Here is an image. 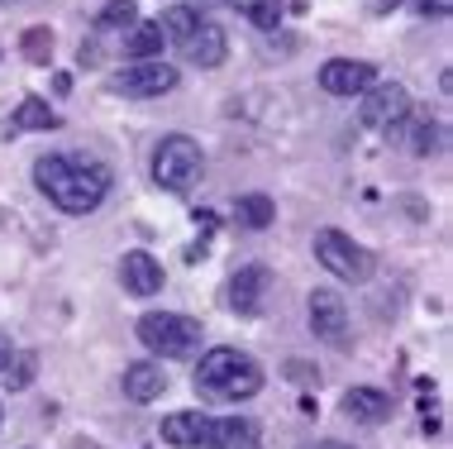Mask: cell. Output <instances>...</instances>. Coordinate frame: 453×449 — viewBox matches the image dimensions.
Masks as SVG:
<instances>
[{"label":"cell","instance_id":"7c38bea8","mask_svg":"<svg viewBox=\"0 0 453 449\" xmlns=\"http://www.w3.org/2000/svg\"><path fill=\"white\" fill-rule=\"evenodd\" d=\"M119 283H125L129 297H157L163 292V263H157L153 253L134 249L119 259Z\"/></svg>","mask_w":453,"mask_h":449},{"label":"cell","instance_id":"f1b7e54d","mask_svg":"<svg viewBox=\"0 0 453 449\" xmlns=\"http://www.w3.org/2000/svg\"><path fill=\"white\" fill-rule=\"evenodd\" d=\"M229 5H234L239 15H253V5H258V0H229Z\"/></svg>","mask_w":453,"mask_h":449},{"label":"cell","instance_id":"6da1fadb","mask_svg":"<svg viewBox=\"0 0 453 449\" xmlns=\"http://www.w3.org/2000/svg\"><path fill=\"white\" fill-rule=\"evenodd\" d=\"M34 187L63 215H91L96 205L110 197L115 173L96 158H77V153H43L34 163Z\"/></svg>","mask_w":453,"mask_h":449},{"label":"cell","instance_id":"5b68a950","mask_svg":"<svg viewBox=\"0 0 453 449\" xmlns=\"http://www.w3.org/2000/svg\"><path fill=\"white\" fill-rule=\"evenodd\" d=\"M315 259H320L339 283H367V277L377 273V259L363 244H353L344 229H320V235H315Z\"/></svg>","mask_w":453,"mask_h":449},{"label":"cell","instance_id":"4316f807","mask_svg":"<svg viewBox=\"0 0 453 449\" xmlns=\"http://www.w3.org/2000/svg\"><path fill=\"white\" fill-rule=\"evenodd\" d=\"M10 359H15V344H10V335L0 330V373H5V363H10Z\"/></svg>","mask_w":453,"mask_h":449},{"label":"cell","instance_id":"e0dca14e","mask_svg":"<svg viewBox=\"0 0 453 449\" xmlns=\"http://www.w3.org/2000/svg\"><path fill=\"white\" fill-rule=\"evenodd\" d=\"M163 43H167L163 24L149 19V24H134V34L125 39V53H129V63H149V58H163Z\"/></svg>","mask_w":453,"mask_h":449},{"label":"cell","instance_id":"d6986e66","mask_svg":"<svg viewBox=\"0 0 453 449\" xmlns=\"http://www.w3.org/2000/svg\"><path fill=\"white\" fill-rule=\"evenodd\" d=\"M58 125H63V120L53 115V105H48L43 96H24L15 120H10V129H15V135H19V129H58Z\"/></svg>","mask_w":453,"mask_h":449},{"label":"cell","instance_id":"44dd1931","mask_svg":"<svg viewBox=\"0 0 453 449\" xmlns=\"http://www.w3.org/2000/svg\"><path fill=\"white\" fill-rule=\"evenodd\" d=\"M196 19H201V15H196V10L191 5H173V10H167V15L163 19H157V24H163V34H167V39H187V34L196 29Z\"/></svg>","mask_w":453,"mask_h":449},{"label":"cell","instance_id":"4fadbf2b","mask_svg":"<svg viewBox=\"0 0 453 449\" xmlns=\"http://www.w3.org/2000/svg\"><path fill=\"white\" fill-rule=\"evenodd\" d=\"M263 435L253 421L243 416H211V430H205V449H258Z\"/></svg>","mask_w":453,"mask_h":449},{"label":"cell","instance_id":"9c48e42d","mask_svg":"<svg viewBox=\"0 0 453 449\" xmlns=\"http://www.w3.org/2000/svg\"><path fill=\"white\" fill-rule=\"evenodd\" d=\"M267 292H273V268L253 263V268H239L234 277H229L225 301H229V311H234V315H258Z\"/></svg>","mask_w":453,"mask_h":449},{"label":"cell","instance_id":"3957f363","mask_svg":"<svg viewBox=\"0 0 453 449\" xmlns=\"http://www.w3.org/2000/svg\"><path fill=\"white\" fill-rule=\"evenodd\" d=\"M139 339L143 349L157 359H196L201 354V321L191 315H177V311H149L139 321Z\"/></svg>","mask_w":453,"mask_h":449},{"label":"cell","instance_id":"30bf717a","mask_svg":"<svg viewBox=\"0 0 453 449\" xmlns=\"http://www.w3.org/2000/svg\"><path fill=\"white\" fill-rule=\"evenodd\" d=\"M372 81H382V77H377V67L363 63V58H329L320 67V87L329 96H363Z\"/></svg>","mask_w":453,"mask_h":449},{"label":"cell","instance_id":"7a4b0ae2","mask_svg":"<svg viewBox=\"0 0 453 449\" xmlns=\"http://www.w3.org/2000/svg\"><path fill=\"white\" fill-rule=\"evenodd\" d=\"M196 392L211 402H249L263 392V363L243 349H205L196 363Z\"/></svg>","mask_w":453,"mask_h":449},{"label":"cell","instance_id":"8fae6325","mask_svg":"<svg viewBox=\"0 0 453 449\" xmlns=\"http://www.w3.org/2000/svg\"><path fill=\"white\" fill-rule=\"evenodd\" d=\"M181 58H187L191 67H219L229 58V34L219 29L215 19H196V29L181 39Z\"/></svg>","mask_w":453,"mask_h":449},{"label":"cell","instance_id":"52a82bcc","mask_svg":"<svg viewBox=\"0 0 453 449\" xmlns=\"http://www.w3.org/2000/svg\"><path fill=\"white\" fill-rule=\"evenodd\" d=\"M181 72L163 58H149V63H129L125 72L115 77V91L119 96H134V101H153V96H167L177 87Z\"/></svg>","mask_w":453,"mask_h":449},{"label":"cell","instance_id":"277c9868","mask_svg":"<svg viewBox=\"0 0 453 449\" xmlns=\"http://www.w3.org/2000/svg\"><path fill=\"white\" fill-rule=\"evenodd\" d=\"M201 167H205V158H201V143L191 135H167L153 149V182L163 191H187L201 177Z\"/></svg>","mask_w":453,"mask_h":449},{"label":"cell","instance_id":"f546056e","mask_svg":"<svg viewBox=\"0 0 453 449\" xmlns=\"http://www.w3.org/2000/svg\"><path fill=\"white\" fill-rule=\"evenodd\" d=\"M315 449H349V445H339V440H320Z\"/></svg>","mask_w":453,"mask_h":449},{"label":"cell","instance_id":"4dcf8cb0","mask_svg":"<svg viewBox=\"0 0 453 449\" xmlns=\"http://www.w3.org/2000/svg\"><path fill=\"white\" fill-rule=\"evenodd\" d=\"M0 5H15V0H0Z\"/></svg>","mask_w":453,"mask_h":449},{"label":"cell","instance_id":"5bb4252c","mask_svg":"<svg viewBox=\"0 0 453 449\" xmlns=\"http://www.w3.org/2000/svg\"><path fill=\"white\" fill-rule=\"evenodd\" d=\"M205 430H211V416H201V411H173V416H163V440L167 445L201 449L205 445Z\"/></svg>","mask_w":453,"mask_h":449},{"label":"cell","instance_id":"d4e9b609","mask_svg":"<svg viewBox=\"0 0 453 449\" xmlns=\"http://www.w3.org/2000/svg\"><path fill=\"white\" fill-rule=\"evenodd\" d=\"M249 19L258 24V29H277V24H281V0H258Z\"/></svg>","mask_w":453,"mask_h":449},{"label":"cell","instance_id":"603a6c76","mask_svg":"<svg viewBox=\"0 0 453 449\" xmlns=\"http://www.w3.org/2000/svg\"><path fill=\"white\" fill-rule=\"evenodd\" d=\"M34 368H39V359H34V354H15V359H10L5 363V373H10V392H24V387H29L34 383Z\"/></svg>","mask_w":453,"mask_h":449},{"label":"cell","instance_id":"8992f818","mask_svg":"<svg viewBox=\"0 0 453 449\" xmlns=\"http://www.w3.org/2000/svg\"><path fill=\"white\" fill-rule=\"evenodd\" d=\"M358 120L367 129H396L411 120V91L401 81H372L358 101Z\"/></svg>","mask_w":453,"mask_h":449},{"label":"cell","instance_id":"ba28073f","mask_svg":"<svg viewBox=\"0 0 453 449\" xmlns=\"http://www.w3.org/2000/svg\"><path fill=\"white\" fill-rule=\"evenodd\" d=\"M305 301H311L305 311H311L315 339H329L334 349H344L349 344V306H344V297L329 292V287H320V292H311Z\"/></svg>","mask_w":453,"mask_h":449},{"label":"cell","instance_id":"7402d4cb","mask_svg":"<svg viewBox=\"0 0 453 449\" xmlns=\"http://www.w3.org/2000/svg\"><path fill=\"white\" fill-rule=\"evenodd\" d=\"M24 58H29V63H48V58H53V29H24Z\"/></svg>","mask_w":453,"mask_h":449},{"label":"cell","instance_id":"9a60e30c","mask_svg":"<svg viewBox=\"0 0 453 449\" xmlns=\"http://www.w3.org/2000/svg\"><path fill=\"white\" fill-rule=\"evenodd\" d=\"M163 392H167V378H163L157 363L139 359V363H129V368H125V397H129V402H157Z\"/></svg>","mask_w":453,"mask_h":449},{"label":"cell","instance_id":"cb8c5ba5","mask_svg":"<svg viewBox=\"0 0 453 449\" xmlns=\"http://www.w3.org/2000/svg\"><path fill=\"white\" fill-rule=\"evenodd\" d=\"M439 149H444V129H439V125H415L411 129V153H439Z\"/></svg>","mask_w":453,"mask_h":449},{"label":"cell","instance_id":"2e32d148","mask_svg":"<svg viewBox=\"0 0 453 449\" xmlns=\"http://www.w3.org/2000/svg\"><path fill=\"white\" fill-rule=\"evenodd\" d=\"M344 411L353 421H363V426H382L391 416V397L377 392V387H349L344 392Z\"/></svg>","mask_w":453,"mask_h":449},{"label":"cell","instance_id":"ffe728a7","mask_svg":"<svg viewBox=\"0 0 453 449\" xmlns=\"http://www.w3.org/2000/svg\"><path fill=\"white\" fill-rule=\"evenodd\" d=\"M96 24H101V29H134V24H139V5H134V0H105Z\"/></svg>","mask_w":453,"mask_h":449},{"label":"cell","instance_id":"83f0119b","mask_svg":"<svg viewBox=\"0 0 453 449\" xmlns=\"http://www.w3.org/2000/svg\"><path fill=\"white\" fill-rule=\"evenodd\" d=\"M401 0H367V10H372V15H387V10H396Z\"/></svg>","mask_w":453,"mask_h":449},{"label":"cell","instance_id":"484cf974","mask_svg":"<svg viewBox=\"0 0 453 449\" xmlns=\"http://www.w3.org/2000/svg\"><path fill=\"white\" fill-rule=\"evenodd\" d=\"M420 15L425 19H449L453 15V0H420Z\"/></svg>","mask_w":453,"mask_h":449},{"label":"cell","instance_id":"ac0fdd59","mask_svg":"<svg viewBox=\"0 0 453 449\" xmlns=\"http://www.w3.org/2000/svg\"><path fill=\"white\" fill-rule=\"evenodd\" d=\"M234 221L243 229H267V225H277V205H273V197H263V191H243L234 201Z\"/></svg>","mask_w":453,"mask_h":449}]
</instances>
